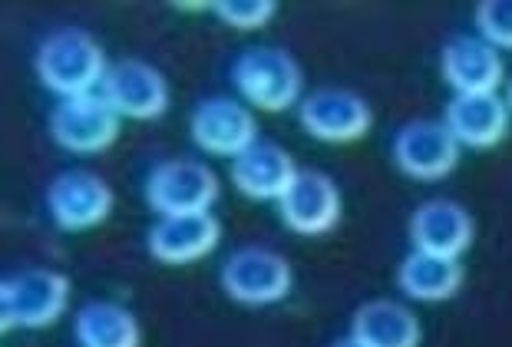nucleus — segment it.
Wrapping results in <instances>:
<instances>
[{
	"label": "nucleus",
	"mask_w": 512,
	"mask_h": 347,
	"mask_svg": "<svg viewBox=\"0 0 512 347\" xmlns=\"http://www.w3.org/2000/svg\"><path fill=\"white\" fill-rule=\"evenodd\" d=\"M189 133L202 153L225 159H238L258 143V123L252 110L232 96H209L195 106L189 116Z\"/></svg>",
	"instance_id": "obj_8"
},
{
	"label": "nucleus",
	"mask_w": 512,
	"mask_h": 347,
	"mask_svg": "<svg viewBox=\"0 0 512 347\" xmlns=\"http://www.w3.org/2000/svg\"><path fill=\"white\" fill-rule=\"evenodd\" d=\"M235 90L265 113H281L301 100V67L281 47H248L232 67Z\"/></svg>",
	"instance_id": "obj_2"
},
{
	"label": "nucleus",
	"mask_w": 512,
	"mask_h": 347,
	"mask_svg": "<svg viewBox=\"0 0 512 347\" xmlns=\"http://www.w3.org/2000/svg\"><path fill=\"white\" fill-rule=\"evenodd\" d=\"M394 162L403 176L417 182H437L456 169L460 143L443 119H410L394 136Z\"/></svg>",
	"instance_id": "obj_7"
},
{
	"label": "nucleus",
	"mask_w": 512,
	"mask_h": 347,
	"mask_svg": "<svg viewBox=\"0 0 512 347\" xmlns=\"http://www.w3.org/2000/svg\"><path fill=\"white\" fill-rule=\"evenodd\" d=\"M334 347H364L361 341H354V338H344V341H337Z\"/></svg>",
	"instance_id": "obj_23"
},
{
	"label": "nucleus",
	"mask_w": 512,
	"mask_h": 347,
	"mask_svg": "<svg viewBox=\"0 0 512 347\" xmlns=\"http://www.w3.org/2000/svg\"><path fill=\"white\" fill-rule=\"evenodd\" d=\"M80 347H139V321L133 311L113 305V301H90L73 321Z\"/></svg>",
	"instance_id": "obj_20"
},
{
	"label": "nucleus",
	"mask_w": 512,
	"mask_h": 347,
	"mask_svg": "<svg viewBox=\"0 0 512 347\" xmlns=\"http://www.w3.org/2000/svg\"><path fill=\"white\" fill-rule=\"evenodd\" d=\"M70 278L53 268H24L0 285V328H47L67 311Z\"/></svg>",
	"instance_id": "obj_3"
},
{
	"label": "nucleus",
	"mask_w": 512,
	"mask_h": 347,
	"mask_svg": "<svg viewBox=\"0 0 512 347\" xmlns=\"http://www.w3.org/2000/svg\"><path fill=\"white\" fill-rule=\"evenodd\" d=\"M119 116L103 96H73L60 100L50 113V136L73 156H96L110 149L119 136Z\"/></svg>",
	"instance_id": "obj_6"
},
{
	"label": "nucleus",
	"mask_w": 512,
	"mask_h": 347,
	"mask_svg": "<svg viewBox=\"0 0 512 347\" xmlns=\"http://www.w3.org/2000/svg\"><path fill=\"white\" fill-rule=\"evenodd\" d=\"M473 235H476L473 215L450 199H430L410 215L413 252L460 262V255L473 245Z\"/></svg>",
	"instance_id": "obj_13"
},
{
	"label": "nucleus",
	"mask_w": 512,
	"mask_h": 347,
	"mask_svg": "<svg viewBox=\"0 0 512 347\" xmlns=\"http://www.w3.org/2000/svg\"><path fill=\"white\" fill-rule=\"evenodd\" d=\"M219 199V179L199 159H169L159 162L146 179V202L152 212L166 215H199L212 212Z\"/></svg>",
	"instance_id": "obj_4"
},
{
	"label": "nucleus",
	"mask_w": 512,
	"mask_h": 347,
	"mask_svg": "<svg viewBox=\"0 0 512 347\" xmlns=\"http://www.w3.org/2000/svg\"><path fill=\"white\" fill-rule=\"evenodd\" d=\"M37 77L50 93H57L60 100H73V96H90L96 86L106 80V57L86 30H57L47 37L37 50Z\"/></svg>",
	"instance_id": "obj_1"
},
{
	"label": "nucleus",
	"mask_w": 512,
	"mask_h": 347,
	"mask_svg": "<svg viewBox=\"0 0 512 347\" xmlns=\"http://www.w3.org/2000/svg\"><path fill=\"white\" fill-rule=\"evenodd\" d=\"M275 0H215L212 14L222 20L225 27L235 30H258L271 24L275 17Z\"/></svg>",
	"instance_id": "obj_21"
},
{
	"label": "nucleus",
	"mask_w": 512,
	"mask_h": 347,
	"mask_svg": "<svg viewBox=\"0 0 512 347\" xmlns=\"http://www.w3.org/2000/svg\"><path fill=\"white\" fill-rule=\"evenodd\" d=\"M476 30L496 50H512V0H483L476 7Z\"/></svg>",
	"instance_id": "obj_22"
},
{
	"label": "nucleus",
	"mask_w": 512,
	"mask_h": 347,
	"mask_svg": "<svg viewBox=\"0 0 512 347\" xmlns=\"http://www.w3.org/2000/svg\"><path fill=\"white\" fill-rule=\"evenodd\" d=\"M100 96L119 116L156 119L169 110V83L146 60H119L106 70Z\"/></svg>",
	"instance_id": "obj_11"
},
{
	"label": "nucleus",
	"mask_w": 512,
	"mask_h": 347,
	"mask_svg": "<svg viewBox=\"0 0 512 347\" xmlns=\"http://www.w3.org/2000/svg\"><path fill=\"white\" fill-rule=\"evenodd\" d=\"M222 288L225 295L238 301V305H275L291 295L294 271L291 265L271 248H242L222 265Z\"/></svg>",
	"instance_id": "obj_5"
},
{
	"label": "nucleus",
	"mask_w": 512,
	"mask_h": 347,
	"mask_svg": "<svg viewBox=\"0 0 512 347\" xmlns=\"http://www.w3.org/2000/svg\"><path fill=\"white\" fill-rule=\"evenodd\" d=\"M298 166L278 143L258 139L252 149L232 159V186L252 202H278L298 179Z\"/></svg>",
	"instance_id": "obj_16"
},
{
	"label": "nucleus",
	"mask_w": 512,
	"mask_h": 347,
	"mask_svg": "<svg viewBox=\"0 0 512 347\" xmlns=\"http://www.w3.org/2000/svg\"><path fill=\"white\" fill-rule=\"evenodd\" d=\"M503 53L483 37H456L440 53V73L456 96L496 93L503 83Z\"/></svg>",
	"instance_id": "obj_15"
},
{
	"label": "nucleus",
	"mask_w": 512,
	"mask_h": 347,
	"mask_svg": "<svg viewBox=\"0 0 512 347\" xmlns=\"http://www.w3.org/2000/svg\"><path fill=\"white\" fill-rule=\"evenodd\" d=\"M222 242V222L212 212L166 215L149 229V255L162 265H192Z\"/></svg>",
	"instance_id": "obj_14"
},
{
	"label": "nucleus",
	"mask_w": 512,
	"mask_h": 347,
	"mask_svg": "<svg viewBox=\"0 0 512 347\" xmlns=\"http://www.w3.org/2000/svg\"><path fill=\"white\" fill-rule=\"evenodd\" d=\"M47 209L63 232L96 229L113 212V189L90 169H67L50 182Z\"/></svg>",
	"instance_id": "obj_9"
},
{
	"label": "nucleus",
	"mask_w": 512,
	"mask_h": 347,
	"mask_svg": "<svg viewBox=\"0 0 512 347\" xmlns=\"http://www.w3.org/2000/svg\"><path fill=\"white\" fill-rule=\"evenodd\" d=\"M397 285L413 301H446L463 285V265L450 258L410 252L397 268Z\"/></svg>",
	"instance_id": "obj_19"
},
{
	"label": "nucleus",
	"mask_w": 512,
	"mask_h": 347,
	"mask_svg": "<svg viewBox=\"0 0 512 347\" xmlns=\"http://www.w3.org/2000/svg\"><path fill=\"white\" fill-rule=\"evenodd\" d=\"M278 212L291 232L324 235L341 222V192L331 176L318 169L298 172L291 189L278 199Z\"/></svg>",
	"instance_id": "obj_12"
},
{
	"label": "nucleus",
	"mask_w": 512,
	"mask_h": 347,
	"mask_svg": "<svg viewBox=\"0 0 512 347\" xmlns=\"http://www.w3.org/2000/svg\"><path fill=\"white\" fill-rule=\"evenodd\" d=\"M298 123L321 143H354L367 136L374 113L354 90H314L298 106Z\"/></svg>",
	"instance_id": "obj_10"
},
{
	"label": "nucleus",
	"mask_w": 512,
	"mask_h": 347,
	"mask_svg": "<svg viewBox=\"0 0 512 347\" xmlns=\"http://www.w3.org/2000/svg\"><path fill=\"white\" fill-rule=\"evenodd\" d=\"M351 338L364 347H420V321L400 301L377 298L354 311Z\"/></svg>",
	"instance_id": "obj_18"
},
{
	"label": "nucleus",
	"mask_w": 512,
	"mask_h": 347,
	"mask_svg": "<svg viewBox=\"0 0 512 347\" xmlns=\"http://www.w3.org/2000/svg\"><path fill=\"white\" fill-rule=\"evenodd\" d=\"M509 106L503 96L483 93V96H453L446 103L443 123L456 136L460 146L470 149H493L503 143L509 133Z\"/></svg>",
	"instance_id": "obj_17"
},
{
	"label": "nucleus",
	"mask_w": 512,
	"mask_h": 347,
	"mask_svg": "<svg viewBox=\"0 0 512 347\" xmlns=\"http://www.w3.org/2000/svg\"><path fill=\"white\" fill-rule=\"evenodd\" d=\"M506 106H509V113H512V77L506 83Z\"/></svg>",
	"instance_id": "obj_24"
}]
</instances>
